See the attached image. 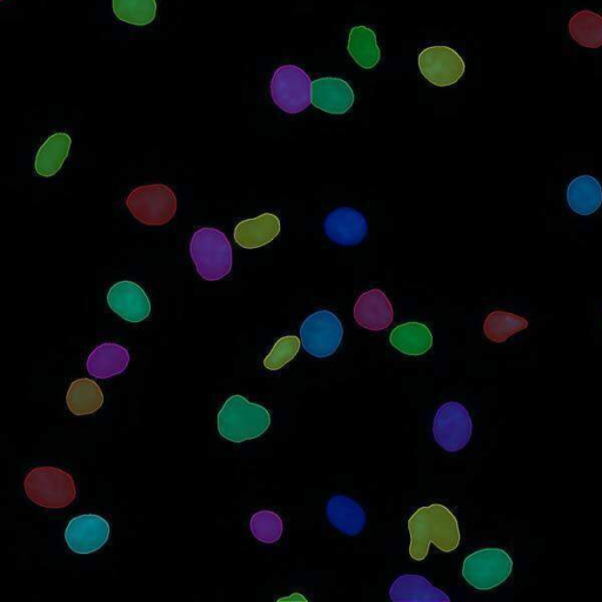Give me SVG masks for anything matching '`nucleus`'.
<instances>
[{"instance_id": "nucleus-26", "label": "nucleus", "mask_w": 602, "mask_h": 602, "mask_svg": "<svg viewBox=\"0 0 602 602\" xmlns=\"http://www.w3.org/2000/svg\"><path fill=\"white\" fill-rule=\"evenodd\" d=\"M528 321L517 314L494 311L488 314L484 323V332L487 339L493 343H504L507 339L514 336L515 333L526 330Z\"/></svg>"}, {"instance_id": "nucleus-4", "label": "nucleus", "mask_w": 602, "mask_h": 602, "mask_svg": "<svg viewBox=\"0 0 602 602\" xmlns=\"http://www.w3.org/2000/svg\"><path fill=\"white\" fill-rule=\"evenodd\" d=\"M24 488L32 503L48 510H62L77 497L71 474L53 466L33 468L25 478Z\"/></svg>"}, {"instance_id": "nucleus-23", "label": "nucleus", "mask_w": 602, "mask_h": 602, "mask_svg": "<svg viewBox=\"0 0 602 602\" xmlns=\"http://www.w3.org/2000/svg\"><path fill=\"white\" fill-rule=\"evenodd\" d=\"M66 404L75 416H89L104 405V394L96 381L88 378L73 381L66 394Z\"/></svg>"}, {"instance_id": "nucleus-17", "label": "nucleus", "mask_w": 602, "mask_h": 602, "mask_svg": "<svg viewBox=\"0 0 602 602\" xmlns=\"http://www.w3.org/2000/svg\"><path fill=\"white\" fill-rule=\"evenodd\" d=\"M327 519L338 531L356 537L365 530L366 513L356 500L337 494L326 505Z\"/></svg>"}, {"instance_id": "nucleus-25", "label": "nucleus", "mask_w": 602, "mask_h": 602, "mask_svg": "<svg viewBox=\"0 0 602 602\" xmlns=\"http://www.w3.org/2000/svg\"><path fill=\"white\" fill-rule=\"evenodd\" d=\"M570 33L579 45L587 49H599L602 46V16L599 13L584 10L570 20Z\"/></svg>"}, {"instance_id": "nucleus-18", "label": "nucleus", "mask_w": 602, "mask_h": 602, "mask_svg": "<svg viewBox=\"0 0 602 602\" xmlns=\"http://www.w3.org/2000/svg\"><path fill=\"white\" fill-rule=\"evenodd\" d=\"M393 602H450L448 595L417 574L400 575L390 588Z\"/></svg>"}, {"instance_id": "nucleus-27", "label": "nucleus", "mask_w": 602, "mask_h": 602, "mask_svg": "<svg viewBox=\"0 0 602 602\" xmlns=\"http://www.w3.org/2000/svg\"><path fill=\"white\" fill-rule=\"evenodd\" d=\"M112 9L122 22L146 26L156 19V0H112Z\"/></svg>"}, {"instance_id": "nucleus-1", "label": "nucleus", "mask_w": 602, "mask_h": 602, "mask_svg": "<svg viewBox=\"0 0 602 602\" xmlns=\"http://www.w3.org/2000/svg\"><path fill=\"white\" fill-rule=\"evenodd\" d=\"M408 531L411 534L410 555L416 561L426 559L432 544L444 553L456 551L460 544L456 515L444 505L419 508L408 520Z\"/></svg>"}, {"instance_id": "nucleus-21", "label": "nucleus", "mask_w": 602, "mask_h": 602, "mask_svg": "<svg viewBox=\"0 0 602 602\" xmlns=\"http://www.w3.org/2000/svg\"><path fill=\"white\" fill-rule=\"evenodd\" d=\"M567 203L580 216H590L602 204V189L592 176H580L572 180L567 189Z\"/></svg>"}, {"instance_id": "nucleus-20", "label": "nucleus", "mask_w": 602, "mask_h": 602, "mask_svg": "<svg viewBox=\"0 0 602 602\" xmlns=\"http://www.w3.org/2000/svg\"><path fill=\"white\" fill-rule=\"evenodd\" d=\"M390 341L394 349L412 357L423 356L433 346L431 330L420 323L397 326L391 333Z\"/></svg>"}, {"instance_id": "nucleus-14", "label": "nucleus", "mask_w": 602, "mask_h": 602, "mask_svg": "<svg viewBox=\"0 0 602 602\" xmlns=\"http://www.w3.org/2000/svg\"><path fill=\"white\" fill-rule=\"evenodd\" d=\"M353 316L359 326L379 332L389 329L393 323L394 311L386 294L374 289L361 294L354 305Z\"/></svg>"}, {"instance_id": "nucleus-13", "label": "nucleus", "mask_w": 602, "mask_h": 602, "mask_svg": "<svg viewBox=\"0 0 602 602\" xmlns=\"http://www.w3.org/2000/svg\"><path fill=\"white\" fill-rule=\"evenodd\" d=\"M325 234L340 246H356L364 242L369 225L363 213L352 207H339L329 213L324 223Z\"/></svg>"}, {"instance_id": "nucleus-19", "label": "nucleus", "mask_w": 602, "mask_h": 602, "mask_svg": "<svg viewBox=\"0 0 602 602\" xmlns=\"http://www.w3.org/2000/svg\"><path fill=\"white\" fill-rule=\"evenodd\" d=\"M130 353L122 345L105 343L96 347L86 361L92 377L110 379L122 374L129 366Z\"/></svg>"}, {"instance_id": "nucleus-6", "label": "nucleus", "mask_w": 602, "mask_h": 602, "mask_svg": "<svg viewBox=\"0 0 602 602\" xmlns=\"http://www.w3.org/2000/svg\"><path fill=\"white\" fill-rule=\"evenodd\" d=\"M513 561L500 548H485L468 555L464 561L463 577L479 591H490L510 578Z\"/></svg>"}, {"instance_id": "nucleus-24", "label": "nucleus", "mask_w": 602, "mask_h": 602, "mask_svg": "<svg viewBox=\"0 0 602 602\" xmlns=\"http://www.w3.org/2000/svg\"><path fill=\"white\" fill-rule=\"evenodd\" d=\"M347 50L354 62L365 70L376 68L380 62L381 53L376 33L366 26H357L351 30Z\"/></svg>"}, {"instance_id": "nucleus-29", "label": "nucleus", "mask_w": 602, "mask_h": 602, "mask_svg": "<svg viewBox=\"0 0 602 602\" xmlns=\"http://www.w3.org/2000/svg\"><path fill=\"white\" fill-rule=\"evenodd\" d=\"M301 346V340L296 336L280 338L273 346L269 356L264 360L267 370L278 371L297 356Z\"/></svg>"}, {"instance_id": "nucleus-8", "label": "nucleus", "mask_w": 602, "mask_h": 602, "mask_svg": "<svg viewBox=\"0 0 602 602\" xmlns=\"http://www.w3.org/2000/svg\"><path fill=\"white\" fill-rule=\"evenodd\" d=\"M343 337V324L336 314L327 310L311 314L300 327L301 345L311 356L320 359L336 353Z\"/></svg>"}, {"instance_id": "nucleus-3", "label": "nucleus", "mask_w": 602, "mask_h": 602, "mask_svg": "<svg viewBox=\"0 0 602 602\" xmlns=\"http://www.w3.org/2000/svg\"><path fill=\"white\" fill-rule=\"evenodd\" d=\"M190 254L200 277L217 282L229 276L233 264L230 240L222 231L203 227L193 234Z\"/></svg>"}, {"instance_id": "nucleus-28", "label": "nucleus", "mask_w": 602, "mask_h": 602, "mask_svg": "<svg viewBox=\"0 0 602 602\" xmlns=\"http://www.w3.org/2000/svg\"><path fill=\"white\" fill-rule=\"evenodd\" d=\"M253 537L264 544H274L282 538L283 519L272 511H260L253 515L250 523Z\"/></svg>"}, {"instance_id": "nucleus-15", "label": "nucleus", "mask_w": 602, "mask_h": 602, "mask_svg": "<svg viewBox=\"0 0 602 602\" xmlns=\"http://www.w3.org/2000/svg\"><path fill=\"white\" fill-rule=\"evenodd\" d=\"M351 85L340 78H320L312 82V104L330 115H344L354 104Z\"/></svg>"}, {"instance_id": "nucleus-2", "label": "nucleus", "mask_w": 602, "mask_h": 602, "mask_svg": "<svg viewBox=\"0 0 602 602\" xmlns=\"http://www.w3.org/2000/svg\"><path fill=\"white\" fill-rule=\"evenodd\" d=\"M217 424L220 436L240 444L262 437L271 426V414L243 396H232L219 411Z\"/></svg>"}, {"instance_id": "nucleus-11", "label": "nucleus", "mask_w": 602, "mask_h": 602, "mask_svg": "<svg viewBox=\"0 0 602 602\" xmlns=\"http://www.w3.org/2000/svg\"><path fill=\"white\" fill-rule=\"evenodd\" d=\"M110 524L95 514L73 518L65 531L66 544L77 554H91L102 548L110 538Z\"/></svg>"}, {"instance_id": "nucleus-10", "label": "nucleus", "mask_w": 602, "mask_h": 602, "mask_svg": "<svg viewBox=\"0 0 602 602\" xmlns=\"http://www.w3.org/2000/svg\"><path fill=\"white\" fill-rule=\"evenodd\" d=\"M418 64L421 75L438 88L458 83L466 68L459 53L447 46H431L421 51Z\"/></svg>"}, {"instance_id": "nucleus-22", "label": "nucleus", "mask_w": 602, "mask_h": 602, "mask_svg": "<svg viewBox=\"0 0 602 602\" xmlns=\"http://www.w3.org/2000/svg\"><path fill=\"white\" fill-rule=\"evenodd\" d=\"M71 144L68 133H55L48 138L37 153L35 169L38 175L46 178L57 175L69 156Z\"/></svg>"}, {"instance_id": "nucleus-16", "label": "nucleus", "mask_w": 602, "mask_h": 602, "mask_svg": "<svg viewBox=\"0 0 602 602\" xmlns=\"http://www.w3.org/2000/svg\"><path fill=\"white\" fill-rule=\"evenodd\" d=\"M282 225L273 213H264L253 219L240 222L234 230V240L245 250L259 249L279 236Z\"/></svg>"}, {"instance_id": "nucleus-9", "label": "nucleus", "mask_w": 602, "mask_h": 602, "mask_svg": "<svg viewBox=\"0 0 602 602\" xmlns=\"http://www.w3.org/2000/svg\"><path fill=\"white\" fill-rule=\"evenodd\" d=\"M472 432L470 413L456 401L441 406L434 417V439L447 452L457 453L463 450L470 443Z\"/></svg>"}, {"instance_id": "nucleus-5", "label": "nucleus", "mask_w": 602, "mask_h": 602, "mask_svg": "<svg viewBox=\"0 0 602 602\" xmlns=\"http://www.w3.org/2000/svg\"><path fill=\"white\" fill-rule=\"evenodd\" d=\"M127 209L144 225H165L176 216L177 197L169 186L153 184L137 187L126 198Z\"/></svg>"}, {"instance_id": "nucleus-12", "label": "nucleus", "mask_w": 602, "mask_h": 602, "mask_svg": "<svg viewBox=\"0 0 602 602\" xmlns=\"http://www.w3.org/2000/svg\"><path fill=\"white\" fill-rule=\"evenodd\" d=\"M110 309L129 323H142L151 314V303L145 291L133 282H120L107 293Z\"/></svg>"}, {"instance_id": "nucleus-7", "label": "nucleus", "mask_w": 602, "mask_h": 602, "mask_svg": "<svg viewBox=\"0 0 602 602\" xmlns=\"http://www.w3.org/2000/svg\"><path fill=\"white\" fill-rule=\"evenodd\" d=\"M271 96L280 110L297 115L312 104V80L296 65L280 66L273 73Z\"/></svg>"}]
</instances>
